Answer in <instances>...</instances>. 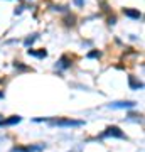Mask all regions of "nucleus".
I'll list each match as a JSON object with an SVG mask.
<instances>
[{"mask_svg": "<svg viewBox=\"0 0 145 152\" xmlns=\"http://www.w3.org/2000/svg\"><path fill=\"white\" fill-rule=\"evenodd\" d=\"M42 149L44 145H27V147H14L12 152H39Z\"/></svg>", "mask_w": 145, "mask_h": 152, "instance_id": "nucleus-3", "label": "nucleus"}, {"mask_svg": "<svg viewBox=\"0 0 145 152\" xmlns=\"http://www.w3.org/2000/svg\"><path fill=\"white\" fill-rule=\"evenodd\" d=\"M100 54H101L100 51H91V53H88V58H90V59H93V58H100Z\"/></svg>", "mask_w": 145, "mask_h": 152, "instance_id": "nucleus-10", "label": "nucleus"}, {"mask_svg": "<svg viewBox=\"0 0 145 152\" xmlns=\"http://www.w3.org/2000/svg\"><path fill=\"white\" fill-rule=\"evenodd\" d=\"M34 122H47L51 127H81L85 125L83 120H71V118H34Z\"/></svg>", "mask_w": 145, "mask_h": 152, "instance_id": "nucleus-1", "label": "nucleus"}, {"mask_svg": "<svg viewBox=\"0 0 145 152\" xmlns=\"http://www.w3.org/2000/svg\"><path fill=\"white\" fill-rule=\"evenodd\" d=\"M130 88H132V90H142L144 85H142L140 81H137L133 76H130Z\"/></svg>", "mask_w": 145, "mask_h": 152, "instance_id": "nucleus-8", "label": "nucleus"}, {"mask_svg": "<svg viewBox=\"0 0 145 152\" xmlns=\"http://www.w3.org/2000/svg\"><path fill=\"white\" fill-rule=\"evenodd\" d=\"M123 14L127 17H130V19H140L142 17V14L138 10H133V9H123Z\"/></svg>", "mask_w": 145, "mask_h": 152, "instance_id": "nucleus-6", "label": "nucleus"}, {"mask_svg": "<svg viewBox=\"0 0 145 152\" xmlns=\"http://www.w3.org/2000/svg\"><path fill=\"white\" fill-rule=\"evenodd\" d=\"M74 4L78 7H83V5H85V0H74Z\"/></svg>", "mask_w": 145, "mask_h": 152, "instance_id": "nucleus-12", "label": "nucleus"}, {"mask_svg": "<svg viewBox=\"0 0 145 152\" xmlns=\"http://www.w3.org/2000/svg\"><path fill=\"white\" fill-rule=\"evenodd\" d=\"M108 137H111V139H125V140H127V135L120 130L118 127H115V125L108 127L106 130L101 134V139H108Z\"/></svg>", "mask_w": 145, "mask_h": 152, "instance_id": "nucleus-2", "label": "nucleus"}, {"mask_svg": "<svg viewBox=\"0 0 145 152\" xmlns=\"http://www.w3.org/2000/svg\"><path fill=\"white\" fill-rule=\"evenodd\" d=\"M20 122H22V117H19V115H12L10 118L2 120V127H4V125H15V124H20Z\"/></svg>", "mask_w": 145, "mask_h": 152, "instance_id": "nucleus-5", "label": "nucleus"}, {"mask_svg": "<svg viewBox=\"0 0 145 152\" xmlns=\"http://www.w3.org/2000/svg\"><path fill=\"white\" fill-rule=\"evenodd\" d=\"M36 39H37V36H32V37L26 39V42H24V44H26V46H31V44H32L34 41H36Z\"/></svg>", "mask_w": 145, "mask_h": 152, "instance_id": "nucleus-11", "label": "nucleus"}, {"mask_svg": "<svg viewBox=\"0 0 145 152\" xmlns=\"http://www.w3.org/2000/svg\"><path fill=\"white\" fill-rule=\"evenodd\" d=\"M27 54L29 56H36V58H46V56H47V53H46V51H39V53H36V51H32V49H29V51H27Z\"/></svg>", "mask_w": 145, "mask_h": 152, "instance_id": "nucleus-9", "label": "nucleus"}, {"mask_svg": "<svg viewBox=\"0 0 145 152\" xmlns=\"http://www.w3.org/2000/svg\"><path fill=\"white\" fill-rule=\"evenodd\" d=\"M69 63H68V58H61L59 59V63H58V64H56V69H66V68H69Z\"/></svg>", "mask_w": 145, "mask_h": 152, "instance_id": "nucleus-7", "label": "nucleus"}, {"mask_svg": "<svg viewBox=\"0 0 145 152\" xmlns=\"http://www.w3.org/2000/svg\"><path fill=\"white\" fill-rule=\"evenodd\" d=\"M0 98H4V93H0Z\"/></svg>", "mask_w": 145, "mask_h": 152, "instance_id": "nucleus-13", "label": "nucleus"}, {"mask_svg": "<svg viewBox=\"0 0 145 152\" xmlns=\"http://www.w3.org/2000/svg\"><path fill=\"white\" fill-rule=\"evenodd\" d=\"M135 102H115L110 103V108H133Z\"/></svg>", "mask_w": 145, "mask_h": 152, "instance_id": "nucleus-4", "label": "nucleus"}]
</instances>
